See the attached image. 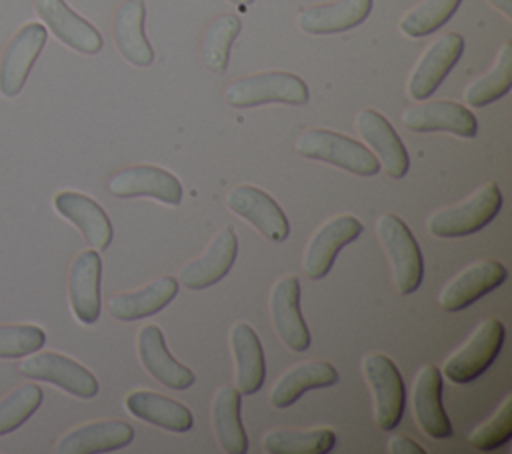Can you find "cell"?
Wrapping results in <instances>:
<instances>
[{"mask_svg": "<svg viewBox=\"0 0 512 454\" xmlns=\"http://www.w3.org/2000/svg\"><path fill=\"white\" fill-rule=\"evenodd\" d=\"M464 50V38L456 32L438 36L420 56L408 78V96L412 100H426L434 94L446 74L460 60Z\"/></svg>", "mask_w": 512, "mask_h": 454, "instance_id": "10", "label": "cell"}, {"mask_svg": "<svg viewBox=\"0 0 512 454\" xmlns=\"http://www.w3.org/2000/svg\"><path fill=\"white\" fill-rule=\"evenodd\" d=\"M504 324L498 318L482 320L470 338L454 350L444 366V376L454 384H468L488 370L504 344Z\"/></svg>", "mask_w": 512, "mask_h": 454, "instance_id": "5", "label": "cell"}, {"mask_svg": "<svg viewBox=\"0 0 512 454\" xmlns=\"http://www.w3.org/2000/svg\"><path fill=\"white\" fill-rule=\"evenodd\" d=\"M146 6L144 0H124L112 22V34L118 52L134 66L146 68L154 60V50L144 34Z\"/></svg>", "mask_w": 512, "mask_h": 454, "instance_id": "24", "label": "cell"}, {"mask_svg": "<svg viewBox=\"0 0 512 454\" xmlns=\"http://www.w3.org/2000/svg\"><path fill=\"white\" fill-rule=\"evenodd\" d=\"M108 190L118 198L150 196L170 206H176L182 200L180 180L166 168L152 164L128 166L116 172L108 180Z\"/></svg>", "mask_w": 512, "mask_h": 454, "instance_id": "14", "label": "cell"}, {"mask_svg": "<svg viewBox=\"0 0 512 454\" xmlns=\"http://www.w3.org/2000/svg\"><path fill=\"white\" fill-rule=\"evenodd\" d=\"M334 446L336 434L330 428H276L262 438V448L270 454H328Z\"/></svg>", "mask_w": 512, "mask_h": 454, "instance_id": "31", "label": "cell"}, {"mask_svg": "<svg viewBox=\"0 0 512 454\" xmlns=\"http://www.w3.org/2000/svg\"><path fill=\"white\" fill-rule=\"evenodd\" d=\"M508 278V270L496 260H478L458 272L438 294V302L448 312L464 310L488 292L496 290Z\"/></svg>", "mask_w": 512, "mask_h": 454, "instance_id": "12", "label": "cell"}, {"mask_svg": "<svg viewBox=\"0 0 512 454\" xmlns=\"http://www.w3.org/2000/svg\"><path fill=\"white\" fill-rule=\"evenodd\" d=\"M296 152L322 160L358 176H374L380 172L378 158L360 142L332 130L312 128L298 136L294 144Z\"/></svg>", "mask_w": 512, "mask_h": 454, "instance_id": "2", "label": "cell"}, {"mask_svg": "<svg viewBox=\"0 0 512 454\" xmlns=\"http://www.w3.org/2000/svg\"><path fill=\"white\" fill-rule=\"evenodd\" d=\"M230 2H234V4H238V6H248V4H252L254 0H230Z\"/></svg>", "mask_w": 512, "mask_h": 454, "instance_id": "40", "label": "cell"}, {"mask_svg": "<svg viewBox=\"0 0 512 454\" xmlns=\"http://www.w3.org/2000/svg\"><path fill=\"white\" fill-rule=\"evenodd\" d=\"M512 86V44L504 42L496 54L494 66L480 78L472 80L464 90L468 106L480 108L508 94Z\"/></svg>", "mask_w": 512, "mask_h": 454, "instance_id": "32", "label": "cell"}, {"mask_svg": "<svg viewBox=\"0 0 512 454\" xmlns=\"http://www.w3.org/2000/svg\"><path fill=\"white\" fill-rule=\"evenodd\" d=\"M126 410L138 420L150 422L168 432H188L194 426V416L178 400L150 390H134L124 398Z\"/></svg>", "mask_w": 512, "mask_h": 454, "instance_id": "27", "label": "cell"}, {"mask_svg": "<svg viewBox=\"0 0 512 454\" xmlns=\"http://www.w3.org/2000/svg\"><path fill=\"white\" fill-rule=\"evenodd\" d=\"M362 230V222L352 214L334 216L326 220L322 226H318L302 254L304 274L312 280L324 278L330 272L338 252L350 242H354L362 234Z\"/></svg>", "mask_w": 512, "mask_h": 454, "instance_id": "7", "label": "cell"}, {"mask_svg": "<svg viewBox=\"0 0 512 454\" xmlns=\"http://www.w3.org/2000/svg\"><path fill=\"white\" fill-rule=\"evenodd\" d=\"M34 8L50 32L66 46L82 54H96L102 50V34L64 0H34Z\"/></svg>", "mask_w": 512, "mask_h": 454, "instance_id": "19", "label": "cell"}, {"mask_svg": "<svg viewBox=\"0 0 512 454\" xmlns=\"http://www.w3.org/2000/svg\"><path fill=\"white\" fill-rule=\"evenodd\" d=\"M20 372L32 380L56 384L58 388L78 398H94L98 394L96 376L88 368H84L82 364L64 354H34L20 364Z\"/></svg>", "mask_w": 512, "mask_h": 454, "instance_id": "9", "label": "cell"}, {"mask_svg": "<svg viewBox=\"0 0 512 454\" xmlns=\"http://www.w3.org/2000/svg\"><path fill=\"white\" fill-rule=\"evenodd\" d=\"M362 372L372 390L376 426L380 430H394L406 406V390L398 366L388 356L372 352L362 358Z\"/></svg>", "mask_w": 512, "mask_h": 454, "instance_id": "6", "label": "cell"}, {"mask_svg": "<svg viewBox=\"0 0 512 454\" xmlns=\"http://www.w3.org/2000/svg\"><path fill=\"white\" fill-rule=\"evenodd\" d=\"M338 382L336 368L326 360L300 362L284 372L270 390V404L274 408H286L294 404L304 392L314 388L334 386Z\"/></svg>", "mask_w": 512, "mask_h": 454, "instance_id": "28", "label": "cell"}, {"mask_svg": "<svg viewBox=\"0 0 512 454\" xmlns=\"http://www.w3.org/2000/svg\"><path fill=\"white\" fill-rule=\"evenodd\" d=\"M240 18L236 14H222L216 16L204 34V44H202V58L204 64L216 72L224 74L228 68V56L232 42L240 34Z\"/></svg>", "mask_w": 512, "mask_h": 454, "instance_id": "33", "label": "cell"}, {"mask_svg": "<svg viewBox=\"0 0 512 454\" xmlns=\"http://www.w3.org/2000/svg\"><path fill=\"white\" fill-rule=\"evenodd\" d=\"M376 234L388 254L396 290L400 294L416 292L422 282L424 260L410 228L396 214L388 212L376 220Z\"/></svg>", "mask_w": 512, "mask_h": 454, "instance_id": "3", "label": "cell"}, {"mask_svg": "<svg viewBox=\"0 0 512 454\" xmlns=\"http://www.w3.org/2000/svg\"><path fill=\"white\" fill-rule=\"evenodd\" d=\"M134 428L122 420H96L74 428L56 444L58 454H96L124 448L132 442Z\"/></svg>", "mask_w": 512, "mask_h": 454, "instance_id": "23", "label": "cell"}, {"mask_svg": "<svg viewBox=\"0 0 512 454\" xmlns=\"http://www.w3.org/2000/svg\"><path fill=\"white\" fill-rule=\"evenodd\" d=\"M402 124L414 132H450L462 138H474L478 132L476 116L462 104L450 100L410 106L402 112Z\"/></svg>", "mask_w": 512, "mask_h": 454, "instance_id": "18", "label": "cell"}, {"mask_svg": "<svg viewBox=\"0 0 512 454\" xmlns=\"http://www.w3.org/2000/svg\"><path fill=\"white\" fill-rule=\"evenodd\" d=\"M238 254V238L232 228H224L212 236L206 250L184 264L178 272V284L188 290H204L220 282L232 268Z\"/></svg>", "mask_w": 512, "mask_h": 454, "instance_id": "15", "label": "cell"}, {"mask_svg": "<svg viewBox=\"0 0 512 454\" xmlns=\"http://www.w3.org/2000/svg\"><path fill=\"white\" fill-rule=\"evenodd\" d=\"M462 0H422L400 20V30L410 38H422L442 28L458 10Z\"/></svg>", "mask_w": 512, "mask_h": 454, "instance_id": "34", "label": "cell"}, {"mask_svg": "<svg viewBox=\"0 0 512 454\" xmlns=\"http://www.w3.org/2000/svg\"><path fill=\"white\" fill-rule=\"evenodd\" d=\"M356 130L376 152L384 172L392 178H404L410 168L408 152L392 124L376 110L364 108L356 114Z\"/></svg>", "mask_w": 512, "mask_h": 454, "instance_id": "20", "label": "cell"}, {"mask_svg": "<svg viewBox=\"0 0 512 454\" xmlns=\"http://www.w3.org/2000/svg\"><path fill=\"white\" fill-rule=\"evenodd\" d=\"M512 438V396H506L498 410L468 434V442L482 452L496 450Z\"/></svg>", "mask_w": 512, "mask_h": 454, "instance_id": "36", "label": "cell"}, {"mask_svg": "<svg viewBox=\"0 0 512 454\" xmlns=\"http://www.w3.org/2000/svg\"><path fill=\"white\" fill-rule=\"evenodd\" d=\"M270 318L276 334L294 352L310 348V332L300 312V280L282 276L270 290Z\"/></svg>", "mask_w": 512, "mask_h": 454, "instance_id": "13", "label": "cell"}, {"mask_svg": "<svg viewBox=\"0 0 512 454\" xmlns=\"http://www.w3.org/2000/svg\"><path fill=\"white\" fill-rule=\"evenodd\" d=\"M42 398L38 384H24L0 400V436L20 428L38 410Z\"/></svg>", "mask_w": 512, "mask_h": 454, "instance_id": "35", "label": "cell"}, {"mask_svg": "<svg viewBox=\"0 0 512 454\" xmlns=\"http://www.w3.org/2000/svg\"><path fill=\"white\" fill-rule=\"evenodd\" d=\"M224 98L234 108H254L270 102L302 106L308 102V86L292 72L272 70L234 80L228 84Z\"/></svg>", "mask_w": 512, "mask_h": 454, "instance_id": "4", "label": "cell"}, {"mask_svg": "<svg viewBox=\"0 0 512 454\" xmlns=\"http://www.w3.org/2000/svg\"><path fill=\"white\" fill-rule=\"evenodd\" d=\"M46 342V334L34 324H10L0 326V358H22L40 350Z\"/></svg>", "mask_w": 512, "mask_h": 454, "instance_id": "37", "label": "cell"}, {"mask_svg": "<svg viewBox=\"0 0 512 454\" xmlns=\"http://www.w3.org/2000/svg\"><path fill=\"white\" fill-rule=\"evenodd\" d=\"M100 276L102 262L96 250H84L72 262L68 298L74 316L82 324H94L100 316Z\"/></svg>", "mask_w": 512, "mask_h": 454, "instance_id": "22", "label": "cell"}, {"mask_svg": "<svg viewBox=\"0 0 512 454\" xmlns=\"http://www.w3.org/2000/svg\"><path fill=\"white\" fill-rule=\"evenodd\" d=\"M178 292V282L172 276H160L144 288L132 292H120L108 298L106 306L110 316L122 322L140 320L160 312Z\"/></svg>", "mask_w": 512, "mask_h": 454, "instance_id": "26", "label": "cell"}, {"mask_svg": "<svg viewBox=\"0 0 512 454\" xmlns=\"http://www.w3.org/2000/svg\"><path fill=\"white\" fill-rule=\"evenodd\" d=\"M372 10V0H338L300 10L298 26L308 34H336L362 24Z\"/></svg>", "mask_w": 512, "mask_h": 454, "instance_id": "29", "label": "cell"}, {"mask_svg": "<svg viewBox=\"0 0 512 454\" xmlns=\"http://www.w3.org/2000/svg\"><path fill=\"white\" fill-rule=\"evenodd\" d=\"M500 208L502 194L498 184L486 182L476 188L466 200L436 210L428 218L426 228L432 236L438 238H464L490 224L498 216Z\"/></svg>", "mask_w": 512, "mask_h": 454, "instance_id": "1", "label": "cell"}, {"mask_svg": "<svg viewBox=\"0 0 512 454\" xmlns=\"http://www.w3.org/2000/svg\"><path fill=\"white\" fill-rule=\"evenodd\" d=\"M388 450L392 454H424V448L414 442L412 438L404 436V434H396L388 440Z\"/></svg>", "mask_w": 512, "mask_h": 454, "instance_id": "38", "label": "cell"}, {"mask_svg": "<svg viewBox=\"0 0 512 454\" xmlns=\"http://www.w3.org/2000/svg\"><path fill=\"white\" fill-rule=\"evenodd\" d=\"M240 408L242 396L236 386H224L212 398V430L220 448L228 454H244L248 450V436L242 426Z\"/></svg>", "mask_w": 512, "mask_h": 454, "instance_id": "30", "label": "cell"}, {"mask_svg": "<svg viewBox=\"0 0 512 454\" xmlns=\"http://www.w3.org/2000/svg\"><path fill=\"white\" fill-rule=\"evenodd\" d=\"M230 350L234 358V380L240 394H254L262 388L266 376L264 352L258 334L246 322H238L230 330Z\"/></svg>", "mask_w": 512, "mask_h": 454, "instance_id": "25", "label": "cell"}, {"mask_svg": "<svg viewBox=\"0 0 512 454\" xmlns=\"http://www.w3.org/2000/svg\"><path fill=\"white\" fill-rule=\"evenodd\" d=\"M226 206L272 242H282L290 234L286 214L262 188L250 184L234 186L226 194Z\"/></svg>", "mask_w": 512, "mask_h": 454, "instance_id": "8", "label": "cell"}, {"mask_svg": "<svg viewBox=\"0 0 512 454\" xmlns=\"http://www.w3.org/2000/svg\"><path fill=\"white\" fill-rule=\"evenodd\" d=\"M494 8H498L506 18H512V0H488Z\"/></svg>", "mask_w": 512, "mask_h": 454, "instance_id": "39", "label": "cell"}, {"mask_svg": "<svg viewBox=\"0 0 512 454\" xmlns=\"http://www.w3.org/2000/svg\"><path fill=\"white\" fill-rule=\"evenodd\" d=\"M46 36L48 32L42 24L28 22L6 46L0 60V92L6 98H14L24 88L28 74L46 44Z\"/></svg>", "mask_w": 512, "mask_h": 454, "instance_id": "11", "label": "cell"}, {"mask_svg": "<svg viewBox=\"0 0 512 454\" xmlns=\"http://www.w3.org/2000/svg\"><path fill=\"white\" fill-rule=\"evenodd\" d=\"M54 208L70 220L94 250H106L112 242L114 230L102 206L86 194L62 190L54 196Z\"/></svg>", "mask_w": 512, "mask_h": 454, "instance_id": "21", "label": "cell"}, {"mask_svg": "<svg viewBox=\"0 0 512 454\" xmlns=\"http://www.w3.org/2000/svg\"><path fill=\"white\" fill-rule=\"evenodd\" d=\"M136 350L144 370L160 384L172 390H186L196 382L194 372L168 352L160 326H142L136 336Z\"/></svg>", "mask_w": 512, "mask_h": 454, "instance_id": "16", "label": "cell"}, {"mask_svg": "<svg viewBox=\"0 0 512 454\" xmlns=\"http://www.w3.org/2000/svg\"><path fill=\"white\" fill-rule=\"evenodd\" d=\"M412 410L426 436L438 440L452 436V424L442 406V374L434 364H424L414 376Z\"/></svg>", "mask_w": 512, "mask_h": 454, "instance_id": "17", "label": "cell"}]
</instances>
